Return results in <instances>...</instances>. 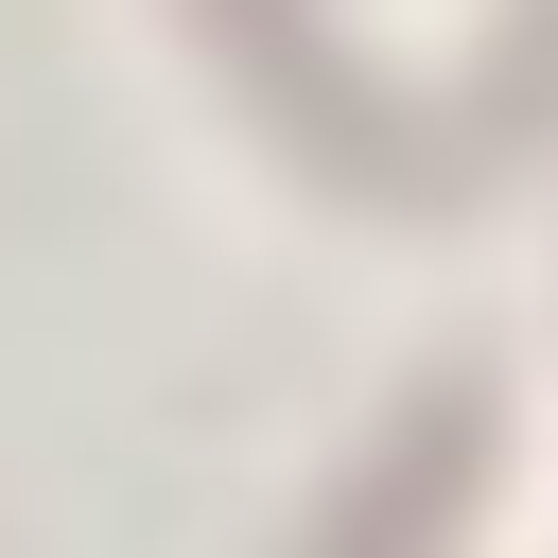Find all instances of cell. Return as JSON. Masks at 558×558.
<instances>
[{
    "mask_svg": "<svg viewBox=\"0 0 558 558\" xmlns=\"http://www.w3.org/2000/svg\"><path fill=\"white\" fill-rule=\"evenodd\" d=\"M209 35L262 70V105H279V140H296L314 174H349V192H436V157L384 122V87H366V70H331L314 0H209Z\"/></svg>",
    "mask_w": 558,
    "mask_h": 558,
    "instance_id": "6da1fadb",
    "label": "cell"
},
{
    "mask_svg": "<svg viewBox=\"0 0 558 558\" xmlns=\"http://www.w3.org/2000/svg\"><path fill=\"white\" fill-rule=\"evenodd\" d=\"M471 471H488V384L436 366V384L401 401V436L349 471V506L314 523V558H436V523L471 506Z\"/></svg>",
    "mask_w": 558,
    "mask_h": 558,
    "instance_id": "7a4b0ae2",
    "label": "cell"
},
{
    "mask_svg": "<svg viewBox=\"0 0 558 558\" xmlns=\"http://www.w3.org/2000/svg\"><path fill=\"white\" fill-rule=\"evenodd\" d=\"M541 122H558V0H523V17H506V52H488V87L453 105V140H436V157H453V192H471L488 157H523Z\"/></svg>",
    "mask_w": 558,
    "mask_h": 558,
    "instance_id": "3957f363",
    "label": "cell"
}]
</instances>
